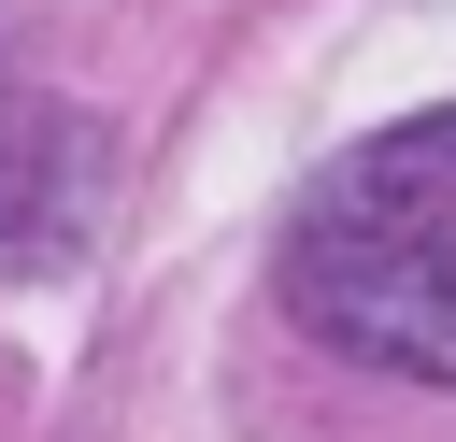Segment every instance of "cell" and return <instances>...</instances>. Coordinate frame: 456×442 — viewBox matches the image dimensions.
I'll list each match as a JSON object with an SVG mask.
<instances>
[{"label":"cell","mask_w":456,"mask_h":442,"mask_svg":"<svg viewBox=\"0 0 456 442\" xmlns=\"http://www.w3.org/2000/svg\"><path fill=\"white\" fill-rule=\"evenodd\" d=\"M114 214V143L57 86L0 71V271H71Z\"/></svg>","instance_id":"cell-2"},{"label":"cell","mask_w":456,"mask_h":442,"mask_svg":"<svg viewBox=\"0 0 456 442\" xmlns=\"http://www.w3.org/2000/svg\"><path fill=\"white\" fill-rule=\"evenodd\" d=\"M285 314L399 385H456V100L342 143L285 200Z\"/></svg>","instance_id":"cell-1"}]
</instances>
